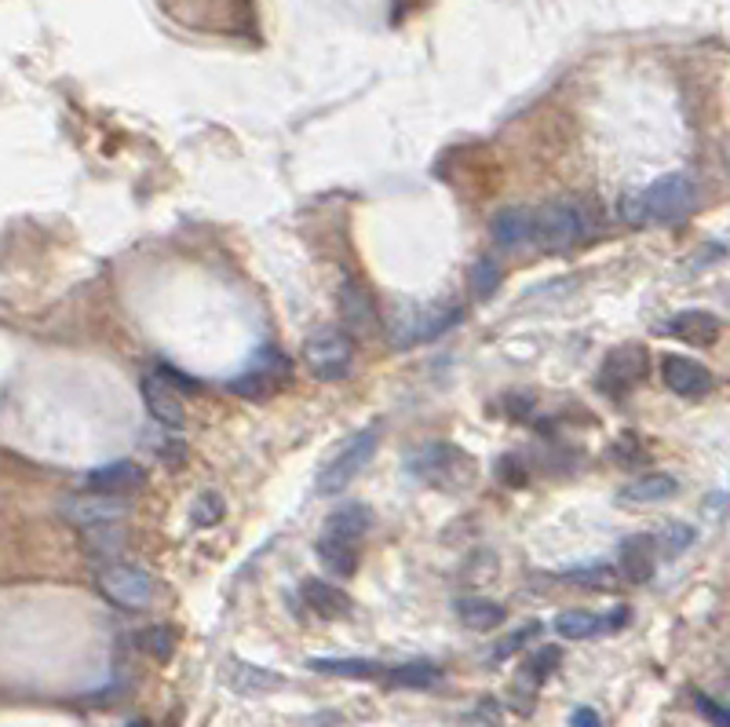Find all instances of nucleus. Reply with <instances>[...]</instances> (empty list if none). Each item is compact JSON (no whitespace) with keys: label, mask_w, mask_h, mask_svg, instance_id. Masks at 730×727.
Wrapping results in <instances>:
<instances>
[{"label":"nucleus","mask_w":730,"mask_h":727,"mask_svg":"<svg viewBox=\"0 0 730 727\" xmlns=\"http://www.w3.org/2000/svg\"><path fill=\"white\" fill-rule=\"evenodd\" d=\"M409 472L435 491H464L475 479V457L453 443H427L409 457Z\"/></svg>","instance_id":"nucleus-1"},{"label":"nucleus","mask_w":730,"mask_h":727,"mask_svg":"<svg viewBox=\"0 0 730 727\" xmlns=\"http://www.w3.org/2000/svg\"><path fill=\"white\" fill-rule=\"evenodd\" d=\"M140 640H143V647L150 650V655L161 658V662H165V658L172 655V644H175V640H172V633H169V629H161V625H158V629L143 633Z\"/></svg>","instance_id":"nucleus-32"},{"label":"nucleus","mask_w":730,"mask_h":727,"mask_svg":"<svg viewBox=\"0 0 730 727\" xmlns=\"http://www.w3.org/2000/svg\"><path fill=\"white\" fill-rule=\"evenodd\" d=\"M146 479V472L140 465H132V461H113V465H103V468H92L84 475V491L92 494H110V497H124L132 491H140Z\"/></svg>","instance_id":"nucleus-15"},{"label":"nucleus","mask_w":730,"mask_h":727,"mask_svg":"<svg viewBox=\"0 0 730 727\" xmlns=\"http://www.w3.org/2000/svg\"><path fill=\"white\" fill-rule=\"evenodd\" d=\"M679 491V483L665 472H647L636 475L632 483H625L618 491V505L621 508H647V505H661Z\"/></svg>","instance_id":"nucleus-16"},{"label":"nucleus","mask_w":730,"mask_h":727,"mask_svg":"<svg viewBox=\"0 0 730 727\" xmlns=\"http://www.w3.org/2000/svg\"><path fill=\"white\" fill-rule=\"evenodd\" d=\"M643 209H647V223H679L683 216H690L694 209V180L687 172H669L658 175L650 186H643Z\"/></svg>","instance_id":"nucleus-4"},{"label":"nucleus","mask_w":730,"mask_h":727,"mask_svg":"<svg viewBox=\"0 0 730 727\" xmlns=\"http://www.w3.org/2000/svg\"><path fill=\"white\" fill-rule=\"evenodd\" d=\"M95 585L113 607L124 610H146L150 599H154V578L140 567H124V563H110V567L99 571Z\"/></svg>","instance_id":"nucleus-8"},{"label":"nucleus","mask_w":730,"mask_h":727,"mask_svg":"<svg viewBox=\"0 0 730 727\" xmlns=\"http://www.w3.org/2000/svg\"><path fill=\"white\" fill-rule=\"evenodd\" d=\"M304 599L307 607L318 614V618H329V622H339L351 614V596L344 588H336L333 582H318V578H307L304 582Z\"/></svg>","instance_id":"nucleus-20"},{"label":"nucleus","mask_w":730,"mask_h":727,"mask_svg":"<svg viewBox=\"0 0 730 727\" xmlns=\"http://www.w3.org/2000/svg\"><path fill=\"white\" fill-rule=\"evenodd\" d=\"M628 622V607H614L607 614H591V610H566L556 618V633L562 640H596V636L618 633Z\"/></svg>","instance_id":"nucleus-12"},{"label":"nucleus","mask_w":730,"mask_h":727,"mask_svg":"<svg viewBox=\"0 0 730 727\" xmlns=\"http://www.w3.org/2000/svg\"><path fill=\"white\" fill-rule=\"evenodd\" d=\"M288 373H293V362H288V355H282L278 347H260L256 359H253V366H249L237 381H231V387H234L237 395H249V398H253V395H267L278 384L288 381Z\"/></svg>","instance_id":"nucleus-10"},{"label":"nucleus","mask_w":730,"mask_h":727,"mask_svg":"<svg viewBox=\"0 0 730 727\" xmlns=\"http://www.w3.org/2000/svg\"><path fill=\"white\" fill-rule=\"evenodd\" d=\"M129 727H146V724H129Z\"/></svg>","instance_id":"nucleus-35"},{"label":"nucleus","mask_w":730,"mask_h":727,"mask_svg":"<svg viewBox=\"0 0 730 727\" xmlns=\"http://www.w3.org/2000/svg\"><path fill=\"white\" fill-rule=\"evenodd\" d=\"M679 341L694 344V347H709L720 341V319L709 315V311H679V315L665 325Z\"/></svg>","instance_id":"nucleus-19"},{"label":"nucleus","mask_w":730,"mask_h":727,"mask_svg":"<svg viewBox=\"0 0 730 727\" xmlns=\"http://www.w3.org/2000/svg\"><path fill=\"white\" fill-rule=\"evenodd\" d=\"M653 542H658L661 556H679L690 542H694V531H690L687 523H672V526H665L661 534H653Z\"/></svg>","instance_id":"nucleus-28"},{"label":"nucleus","mask_w":730,"mask_h":727,"mask_svg":"<svg viewBox=\"0 0 730 727\" xmlns=\"http://www.w3.org/2000/svg\"><path fill=\"white\" fill-rule=\"evenodd\" d=\"M570 727H602V720H599V713H596V709L581 706V709H574Z\"/></svg>","instance_id":"nucleus-34"},{"label":"nucleus","mask_w":730,"mask_h":727,"mask_svg":"<svg viewBox=\"0 0 730 727\" xmlns=\"http://www.w3.org/2000/svg\"><path fill=\"white\" fill-rule=\"evenodd\" d=\"M457 319H460L457 307H446V311L398 307L392 322H387V341H392V347H413L420 341H432V336H438V333H446Z\"/></svg>","instance_id":"nucleus-7"},{"label":"nucleus","mask_w":730,"mask_h":727,"mask_svg":"<svg viewBox=\"0 0 730 727\" xmlns=\"http://www.w3.org/2000/svg\"><path fill=\"white\" fill-rule=\"evenodd\" d=\"M304 362L318 381L347 377L351 362H355V344H351V333H339V330L311 333L307 344H304Z\"/></svg>","instance_id":"nucleus-6"},{"label":"nucleus","mask_w":730,"mask_h":727,"mask_svg":"<svg viewBox=\"0 0 730 727\" xmlns=\"http://www.w3.org/2000/svg\"><path fill=\"white\" fill-rule=\"evenodd\" d=\"M62 519L78 526L81 534H95V531H113L129 519V501L121 497H110V494H73L62 501Z\"/></svg>","instance_id":"nucleus-5"},{"label":"nucleus","mask_w":730,"mask_h":727,"mask_svg":"<svg viewBox=\"0 0 730 727\" xmlns=\"http://www.w3.org/2000/svg\"><path fill=\"white\" fill-rule=\"evenodd\" d=\"M376 443H381V428H362L339 446V454L318 472V494L333 497L339 491H347V483L358 479V472L369 465L376 454Z\"/></svg>","instance_id":"nucleus-3"},{"label":"nucleus","mask_w":730,"mask_h":727,"mask_svg":"<svg viewBox=\"0 0 730 727\" xmlns=\"http://www.w3.org/2000/svg\"><path fill=\"white\" fill-rule=\"evenodd\" d=\"M223 512H226L223 497L209 491V494H197L194 508H191V519H194V526H216L223 519Z\"/></svg>","instance_id":"nucleus-30"},{"label":"nucleus","mask_w":730,"mask_h":727,"mask_svg":"<svg viewBox=\"0 0 730 727\" xmlns=\"http://www.w3.org/2000/svg\"><path fill=\"white\" fill-rule=\"evenodd\" d=\"M339 315H344L347 333L358 336V341H369V336H376V330H381L373 293L365 290V282L358 279H344V285H339Z\"/></svg>","instance_id":"nucleus-11"},{"label":"nucleus","mask_w":730,"mask_h":727,"mask_svg":"<svg viewBox=\"0 0 730 727\" xmlns=\"http://www.w3.org/2000/svg\"><path fill=\"white\" fill-rule=\"evenodd\" d=\"M307 666L325 676H347V680H373V676L384 673L369 658H311Z\"/></svg>","instance_id":"nucleus-25"},{"label":"nucleus","mask_w":730,"mask_h":727,"mask_svg":"<svg viewBox=\"0 0 730 727\" xmlns=\"http://www.w3.org/2000/svg\"><path fill=\"white\" fill-rule=\"evenodd\" d=\"M226 684L234 687V691H278V687H285V680L278 673L271 669H256L249 666V662H231L226 666Z\"/></svg>","instance_id":"nucleus-24"},{"label":"nucleus","mask_w":730,"mask_h":727,"mask_svg":"<svg viewBox=\"0 0 730 727\" xmlns=\"http://www.w3.org/2000/svg\"><path fill=\"white\" fill-rule=\"evenodd\" d=\"M559 658H562V655H559L556 647H540V650H534L530 658H526V673H530L534 680L540 684V680H545V676H548L551 669L559 666Z\"/></svg>","instance_id":"nucleus-31"},{"label":"nucleus","mask_w":730,"mask_h":727,"mask_svg":"<svg viewBox=\"0 0 730 727\" xmlns=\"http://www.w3.org/2000/svg\"><path fill=\"white\" fill-rule=\"evenodd\" d=\"M489 234H494V245L505 249V253H519V249L534 245V234H537V212L534 209H523V205H511V209H500L494 223H489Z\"/></svg>","instance_id":"nucleus-13"},{"label":"nucleus","mask_w":730,"mask_h":727,"mask_svg":"<svg viewBox=\"0 0 730 727\" xmlns=\"http://www.w3.org/2000/svg\"><path fill=\"white\" fill-rule=\"evenodd\" d=\"M140 392H143V403L150 410V417H154L161 428H169V432L183 428V424H186V403H183L180 387L169 381L165 370L146 373L143 384H140Z\"/></svg>","instance_id":"nucleus-9"},{"label":"nucleus","mask_w":730,"mask_h":727,"mask_svg":"<svg viewBox=\"0 0 730 727\" xmlns=\"http://www.w3.org/2000/svg\"><path fill=\"white\" fill-rule=\"evenodd\" d=\"M698 709H701L716 727H730V706H720V701L709 698V695H698Z\"/></svg>","instance_id":"nucleus-33"},{"label":"nucleus","mask_w":730,"mask_h":727,"mask_svg":"<svg viewBox=\"0 0 730 727\" xmlns=\"http://www.w3.org/2000/svg\"><path fill=\"white\" fill-rule=\"evenodd\" d=\"M314 553H318L322 567L339 574V578H347V574L358 571V545L355 542H344V537H333V534H322L318 545H314Z\"/></svg>","instance_id":"nucleus-22"},{"label":"nucleus","mask_w":730,"mask_h":727,"mask_svg":"<svg viewBox=\"0 0 730 727\" xmlns=\"http://www.w3.org/2000/svg\"><path fill=\"white\" fill-rule=\"evenodd\" d=\"M653 559H658V542H653V537H647V534L628 537V542L621 545V553H618V571H621V578H625V582H632V585L650 582V574H653Z\"/></svg>","instance_id":"nucleus-17"},{"label":"nucleus","mask_w":730,"mask_h":727,"mask_svg":"<svg viewBox=\"0 0 730 727\" xmlns=\"http://www.w3.org/2000/svg\"><path fill=\"white\" fill-rule=\"evenodd\" d=\"M453 607H457V618L475 633H489L505 622V607L494 604V599H483V596H460Z\"/></svg>","instance_id":"nucleus-23"},{"label":"nucleus","mask_w":730,"mask_h":727,"mask_svg":"<svg viewBox=\"0 0 730 727\" xmlns=\"http://www.w3.org/2000/svg\"><path fill=\"white\" fill-rule=\"evenodd\" d=\"M369 531H373V512L365 508V505H355V501H347V505L333 508L329 519H325V534L344 537V542H355V545Z\"/></svg>","instance_id":"nucleus-21"},{"label":"nucleus","mask_w":730,"mask_h":727,"mask_svg":"<svg viewBox=\"0 0 730 727\" xmlns=\"http://www.w3.org/2000/svg\"><path fill=\"white\" fill-rule=\"evenodd\" d=\"M643 373H647V351L636 344L618 347L607 359V366H602V387H618V392H625V387H632Z\"/></svg>","instance_id":"nucleus-18"},{"label":"nucleus","mask_w":730,"mask_h":727,"mask_svg":"<svg viewBox=\"0 0 730 727\" xmlns=\"http://www.w3.org/2000/svg\"><path fill=\"white\" fill-rule=\"evenodd\" d=\"M387 680L395 687H432L438 680V669L432 662H409V666H398L387 673Z\"/></svg>","instance_id":"nucleus-27"},{"label":"nucleus","mask_w":730,"mask_h":727,"mask_svg":"<svg viewBox=\"0 0 730 727\" xmlns=\"http://www.w3.org/2000/svg\"><path fill=\"white\" fill-rule=\"evenodd\" d=\"M596 231V216L585 202H556L537 209V234L534 245L545 253H562V249L577 245L581 238Z\"/></svg>","instance_id":"nucleus-2"},{"label":"nucleus","mask_w":730,"mask_h":727,"mask_svg":"<svg viewBox=\"0 0 730 727\" xmlns=\"http://www.w3.org/2000/svg\"><path fill=\"white\" fill-rule=\"evenodd\" d=\"M562 578L570 585H585L591 593H610V588H618L621 571H614L610 563H591V567H581V571H566Z\"/></svg>","instance_id":"nucleus-26"},{"label":"nucleus","mask_w":730,"mask_h":727,"mask_svg":"<svg viewBox=\"0 0 730 727\" xmlns=\"http://www.w3.org/2000/svg\"><path fill=\"white\" fill-rule=\"evenodd\" d=\"M497 285H500V267H497V263L494 260H475V267H472V293L478 300H486V296L497 293Z\"/></svg>","instance_id":"nucleus-29"},{"label":"nucleus","mask_w":730,"mask_h":727,"mask_svg":"<svg viewBox=\"0 0 730 727\" xmlns=\"http://www.w3.org/2000/svg\"><path fill=\"white\" fill-rule=\"evenodd\" d=\"M661 381L669 392L683 395V398H698L712 387V373L701 366V362L687 359V355H669L661 362Z\"/></svg>","instance_id":"nucleus-14"}]
</instances>
